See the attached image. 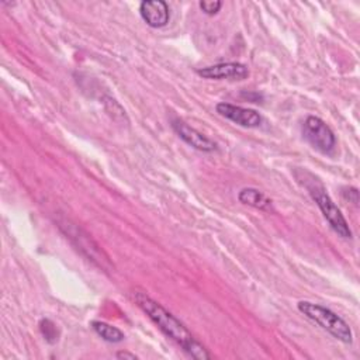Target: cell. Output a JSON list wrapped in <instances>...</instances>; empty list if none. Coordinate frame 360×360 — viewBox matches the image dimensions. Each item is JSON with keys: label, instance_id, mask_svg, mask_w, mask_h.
<instances>
[{"label": "cell", "instance_id": "6da1fadb", "mask_svg": "<svg viewBox=\"0 0 360 360\" xmlns=\"http://www.w3.org/2000/svg\"><path fill=\"white\" fill-rule=\"evenodd\" d=\"M134 300L138 307L153 321V323L170 339H173L184 352L198 360L210 359L207 349L190 333V330L167 309L142 291H134Z\"/></svg>", "mask_w": 360, "mask_h": 360}, {"label": "cell", "instance_id": "7a4b0ae2", "mask_svg": "<svg viewBox=\"0 0 360 360\" xmlns=\"http://www.w3.org/2000/svg\"><path fill=\"white\" fill-rule=\"evenodd\" d=\"M297 308L302 315H305L308 319H311L322 329L329 332L338 340L347 345L353 342V332L349 323L329 308H325L319 304H314L309 301H300L297 304Z\"/></svg>", "mask_w": 360, "mask_h": 360}, {"label": "cell", "instance_id": "3957f363", "mask_svg": "<svg viewBox=\"0 0 360 360\" xmlns=\"http://www.w3.org/2000/svg\"><path fill=\"white\" fill-rule=\"evenodd\" d=\"M309 194L315 200L316 205L319 207L321 212L323 214L325 219L329 222L330 228L343 239L352 238V231L349 228V224L338 205L333 202V200L329 197V194L325 191V188L321 184H316L315 181L308 186Z\"/></svg>", "mask_w": 360, "mask_h": 360}, {"label": "cell", "instance_id": "277c9868", "mask_svg": "<svg viewBox=\"0 0 360 360\" xmlns=\"http://www.w3.org/2000/svg\"><path fill=\"white\" fill-rule=\"evenodd\" d=\"M302 135L305 141L316 150L329 153L336 145V136L330 127L315 115H308L302 124Z\"/></svg>", "mask_w": 360, "mask_h": 360}, {"label": "cell", "instance_id": "5b68a950", "mask_svg": "<svg viewBox=\"0 0 360 360\" xmlns=\"http://www.w3.org/2000/svg\"><path fill=\"white\" fill-rule=\"evenodd\" d=\"M197 75L207 80H245L249 77V68L240 62H224L200 68Z\"/></svg>", "mask_w": 360, "mask_h": 360}, {"label": "cell", "instance_id": "8992f818", "mask_svg": "<svg viewBox=\"0 0 360 360\" xmlns=\"http://www.w3.org/2000/svg\"><path fill=\"white\" fill-rule=\"evenodd\" d=\"M215 111L221 117H224L240 127H245V128H257L263 121L262 115L256 110L245 108V107L235 105V104L225 103V101L218 103L215 105Z\"/></svg>", "mask_w": 360, "mask_h": 360}, {"label": "cell", "instance_id": "52a82bcc", "mask_svg": "<svg viewBox=\"0 0 360 360\" xmlns=\"http://www.w3.org/2000/svg\"><path fill=\"white\" fill-rule=\"evenodd\" d=\"M172 127L174 132L180 136V139H183L187 145L193 146L194 149L201 152H212L217 149V143L214 141H211L208 136H205L204 134H201L200 131L187 125L183 121L173 120Z\"/></svg>", "mask_w": 360, "mask_h": 360}, {"label": "cell", "instance_id": "ba28073f", "mask_svg": "<svg viewBox=\"0 0 360 360\" xmlns=\"http://www.w3.org/2000/svg\"><path fill=\"white\" fill-rule=\"evenodd\" d=\"M142 20L152 28H162L170 20V10L163 0H145L139 4Z\"/></svg>", "mask_w": 360, "mask_h": 360}, {"label": "cell", "instance_id": "9c48e42d", "mask_svg": "<svg viewBox=\"0 0 360 360\" xmlns=\"http://www.w3.org/2000/svg\"><path fill=\"white\" fill-rule=\"evenodd\" d=\"M238 200L239 202L257 208L260 211H271L273 210V202L271 200L263 194L260 190L253 188V187H245L238 193Z\"/></svg>", "mask_w": 360, "mask_h": 360}, {"label": "cell", "instance_id": "30bf717a", "mask_svg": "<svg viewBox=\"0 0 360 360\" xmlns=\"http://www.w3.org/2000/svg\"><path fill=\"white\" fill-rule=\"evenodd\" d=\"M91 328L105 342L110 343H120L125 339V335L115 326L107 323V322H101V321H93L91 322Z\"/></svg>", "mask_w": 360, "mask_h": 360}, {"label": "cell", "instance_id": "8fae6325", "mask_svg": "<svg viewBox=\"0 0 360 360\" xmlns=\"http://www.w3.org/2000/svg\"><path fill=\"white\" fill-rule=\"evenodd\" d=\"M39 330L42 333V336L49 342V343H55L59 338V330L56 328V325L48 319V318H44L39 321Z\"/></svg>", "mask_w": 360, "mask_h": 360}, {"label": "cell", "instance_id": "7c38bea8", "mask_svg": "<svg viewBox=\"0 0 360 360\" xmlns=\"http://www.w3.org/2000/svg\"><path fill=\"white\" fill-rule=\"evenodd\" d=\"M198 6H200V8L204 14L214 15L221 10L222 1H219V0H202V1L198 3Z\"/></svg>", "mask_w": 360, "mask_h": 360}, {"label": "cell", "instance_id": "4fadbf2b", "mask_svg": "<svg viewBox=\"0 0 360 360\" xmlns=\"http://www.w3.org/2000/svg\"><path fill=\"white\" fill-rule=\"evenodd\" d=\"M343 197H345L346 200H349L350 202H353V204H357V202H359V191H357V188H353V187L346 188V190L343 191Z\"/></svg>", "mask_w": 360, "mask_h": 360}, {"label": "cell", "instance_id": "5bb4252c", "mask_svg": "<svg viewBox=\"0 0 360 360\" xmlns=\"http://www.w3.org/2000/svg\"><path fill=\"white\" fill-rule=\"evenodd\" d=\"M115 357L117 359H128V360H136L138 359V356H135L134 353H129V352H117V354H115Z\"/></svg>", "mask_w": 360, "mask_h": 360}]
</instances>
